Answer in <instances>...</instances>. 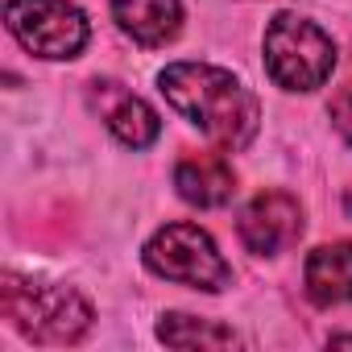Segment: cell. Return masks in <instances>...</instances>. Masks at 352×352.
I'll return each instance as SVG.
<instances>
[{"mask_svg":"<svg viewBox=\"0 0 352 352\" xmlns=\"http://www.w3.org/2000/svg\"><path fill=\"white\" fill-rule=\"evenodd\" d=\"M0 311L34 344H75L91 327V307L83 294L58 282H34L21 274L0 278Z\"/></svg>","mask_w":352,"mask_h":352,"instance_id":"7a4b0ae2","label":"cell"},{"mask_svg":"<svg viewBox=\"0 0 352 352\" xmlns=\"http://www.w3.org/2000/svg\"><path fill=\"white\" fill-rule=\"evenodd\" d=\"M91 104L100 108V116L108 120V129H112L124 145H133V149L153 145L157 133H162L157 112H153L145 100H137L133 91H124L120 83H91Z\"/></svg>","mask_w":352,"mask_h":352,"instance_id":"52a82bcc","label":"cell"},{"mask_svg":"<svg viewBox=\"0 0 352 352\" xmlns=\"http://www.w3.org/2000/svg\"><path fill=\"white\" fill-rule=\"evenodd\" d=\"M331 344H352V336H331Z\"/></svg>","mask_w":352,"mask_h":352,"instance_id":"4fadbf2b","label":"cell"},{"mask_svg":"<svg viewBox=\"0 0 352 352\" xmlns=\"http://www.w3.org/2000/svg\"><path fill=\"white\" fill-rule=\"evenodd\" d=\"M174 187L195 208H224L236 191V174L220 153H187L174 170Z\"/></svg>","mask_w":352,"mask_h":352,"instance_id":"ba28073f","label":"cell"},{"mask_svg":"<svg viewBox=\"0 0 352 352\" xmlns=\"http://www.w3.org/2000/svg\"><path fill=\"white\" fill-rule=\"evenodd\" d=\"M145 265L166 282H183L195 290H224L232 282V270L220 257L216 241L195 224H166L145 245Z\"/></svg>","mask_w":352,"mask_h":352,"instance_id":"277c9868","label":"cell"},{"mask_svg":"<svg viewBox=\"0 0 352 352\" xmlns=\"http://www.w3.org/2000/svg\"><path fill=\"white\" fill-rule=\"evenodd\" d=\"M5 25L38 58H75L87 46V17L67 0H9Z\"/></svg>","mask_w":352,"mask_h":352,"instance_id":"5b68a950","label":"cell"},{"mask_svg":"<svg viewBox=\"0 0 352 352\" xmlns=\"http://www.w3.org/2000/svg\"><path fill=\"white\" fill-rule=\"evenodd\" d=\"M265 67L278 87L315 91L327 83V75L336 67V46L315 21H307L298 13H278L265 30Z\"/></svg>","mask_w":352,"mask_h":352,"instance_id":"3957f363","label":"cell"},{"mask_svg":"<svg viewBox=\"0 0 352 352\" xmlns=\"http://www.w3.org/2000/svg\"><path fill=\"white\" fill-rule=\"evenodd\" d=\"M157 336L170 348H232L236 344L232 327H220V323L195 319V315H166L157 323Z\"/></svg>","mask_w":352,"mask_h":352,"instance_id":"8fae6325","label":"cell"},{"mask_svg":"<svg viewBox=\"0 0 352 352\" xmlns=\"http://www.w3.org/2000/svg\"><path fill=\"white\" fill-rule=\"evenodd\" d=\"M112 17L141 46H166L183 30L179 0H112Z\"/></svg>","mask_w":352,"mask_h":352,"instance_id":"9c48e42d","label":"cell"},{"mask_svg":"<svg viewBox=\"0 0 352 352\" xmlns=\"http://www.w3.org/2000/svg\"><path fill=\"white\" fill-rule=\"evenodd\" d=\"M307 294L315 307H340L352 302V245L336 241V245H319L307 257Z\"/></svg>","mask_w":352,"mask_h":352,"instance_id":"30bf717a","label":"cell"},{"mask_svg":"<svg viewBox=\"0 0 352 352\" xmlns=\"http://www.w3.org/2000/svg\"><path fill=\"white\" fill-rule=\"evenodd\" d=\"M331 124H336V129L344 133V141L352 145V83L331 96Z\"/></svg>","mask_w":352,"mask_h":352,"instance_id":"7c38bea8","label":"cell"},{"mask_svg":"<svg viewBox=\"0 0 352 352\" xmlns=\"http://www.w3.org/2000/svg\"><path fill=\"white\" fill-rule=\"evenodd\" d=\"M162 96L179 108L195 129H204L224 149H245L257 137L261 104L228 71L204 63H174L162 71Z\"/></svg>","mask_w":352,"mask_h":352,"instance_id":"6da1fadb","label":"cell"},{"mask_svg":"<svg viewBox=\"0 0 352 352\" xmlns=\"http://www.w3.org/2000/svg\"><path fill=\"white\" fill-rule=\"evenodd\" d=\"M298 236H302V208L282 191H265L241 212V241L253 253H282Z\"/></svg>","mask_w":352,"mask_h":352,"instance_id":"8992f818","label":"cell"}]
</instances>
